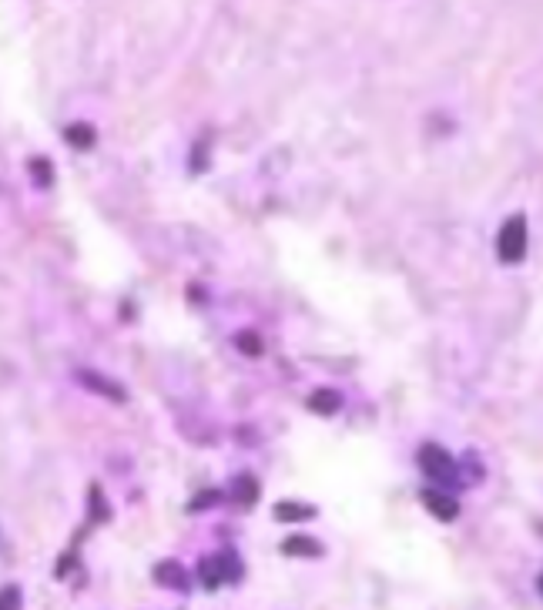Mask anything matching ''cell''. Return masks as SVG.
<instances>
[{
    "label": "cell",
    "instance_id": "cell-1",
    "mask_svg": "<svg viewBox=\"0 0 543 610\" xmlns=\"http://www.w3.org/2000/svg\"><path fill=\"white\" fill-rule=\"evenodd\" d=\"M78 379H81V383L88 386V389H94V393H101V396L114 399V403H125V399H128V393H125V389H121L118 383H111V379H104V376H98V373H91V369H81Z\"/></svg>",
    "mask_w": 543,
    "mask_h": 610
},
{
    "label": "cell",
    "instance_id": "cell-2",
    "mask_svg": "<svg viewBox=\"0 0 543 610\" xmlns=\"http://www.w3.org/2000/svg\"><path fill=\"white\" fill-rule=\"evenodd\" d=\"M155 580L161 587H171V590H188V574L181 570V564H175V560H168V564H161L155 570Z\"/></svg>",
    "mask_w": 543,
    "mask_h": 610
},
{
    "label": "cell",
    "instance_id": "cell-3",
    "mask_svg": "<svg viewBox=\"0 0 543 610\" xmlns=\"http://www.w3.org/2000/svg\"><path fill=\"white\" fill-rule=\"evenodd\" d=\"M64 138H68L74 148H91L94 138H98V135H94L91 125H71L68 131H64Z\"/></svg>",
    "mask_w": 543,
    "mask_h": 610
},
{
    "label": "cell",
    "instance_id": "cell-4",
    "mask_svg": "<svg viewBox=\"0 0 543 610\" xmlns=\"http://www.w3.org/2000/svg\"><path fill=\"white\" fill-rule=\"evenodd\" d=\"M285 554H312V557H316L319 550H316V543H312V540H289V543H285Z\"/></svg>",
    "mask_w": 543,
    "mask_h": 610
},
{
    "label": "cell",
    "instance_id": "cell-5",
    "mask_svg": "<svg viewBox=\"0 0 543 610\" xmlns=\"http://www.w3.org/2000/svg\"><path fill=\"white\" fill-rule=\"evenodd\" d=\"M279 520H289V517H309L312 510H306V507H292V503H279Z\"/></svg>",
    "mask_w": 543,
    "mask_h": 610
},
{
    "label": "cell",
    "instance_id": "cell-6",
    "mask_svg": "<svg viewBox=\"0 0 543 610\" xmlns=\"http://www.w3.org/2000/svg\"><path fill=\"white\" fill-rule=\"evenodd\" d=\"M339 406V396L332 393H316L312 396V409H336Z\"/></svg>",
    "mask_w": 543,
    "mask_h": 610
},
{
    "label": "cell",
    "instance_id": "cell-7",
    "mask_svg": "<svg viewBox=\"0 0 543 610\" xmlns=\"http://www.w3.org/2000/svg\"><path fill=\"white\" fill-rule=\"evenodd\" d=\"M31 168H34V178L41 181V185H47V181H51V175H47V161H44V158H37Z\"/></svg>",
    "mask_w": 543,
    "mask_h": 610
},
{
    "label": "cell",
    "instance_id": "cell-8",
    "mask_svg": "<svg viewBox=\"0 0 543 610\" xmlns=\"http://www.w3.org/2000/svg\"><path fill=\"white\" fill-rule=\"evenodd\" d=\"M17 597H21V590L17 587L4 590V594H0V607H17Z\"/></svg>",
    "mask_w": 543,
    "mask_h": 610
}]
</instances>
